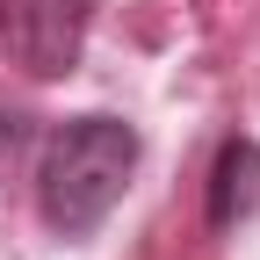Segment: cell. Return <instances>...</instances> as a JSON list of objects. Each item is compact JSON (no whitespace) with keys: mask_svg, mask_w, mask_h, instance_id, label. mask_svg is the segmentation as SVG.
<instances>
[{"mask_svg":"<svg viewBox=\"0 0 260 260\" xmlns=\"http://www.w3.org/2000/svg\"><path fill=\"white\" fill-rule=\"evenodd\" d=\"M87 22H94V0H0V44L37 80H58L80 65Z\"/></svg>","mask_w":260,"mask_h":260,"instance_id":"2","label":"cell"},{"mask_svg":"<svg viewBox=\"0 0 260 260\" xmlns=\"http://www.w3.org/2000/svg\"><path fill=\"white\" fill-rule=\"evenodd\" d=\"M260 210V145L253 138H232L217 152V167H210V224L217 232H232L239 217Z\"/></svg>","mask_w":260,"mask_h":260,"instance_id":"3","label":"cell"},{"mask_svg":"<svg viewBox=\"0 0 260 260\" xmlns=\"http://www.w3.org/2000/svg\"><path fill=\"white\" fill-rule=\"evenodd\" d=\"M22 138H29V123H22V109H8V102H0V181L15 174V159H22Z\"/></svg>","mask_w":260,"mask_h":260,"instance_id":"4","label":"cell"},{"mask_svg":"<svg viewBox=\"0 0 260 260\" xmlns=\"http://www.w3.org/2000/svg\"><path fill=\"white\" fill-rule=\"evenodd\" d=\"M130 167H138V130L123 116H73V123H58L51 145H44V167H37L44 224L65 232V239H87L123 203Z\"/></svg>","mask_w":260,"mask_h":260,"instance_id":"1","label":"cell"}]
</instances>
